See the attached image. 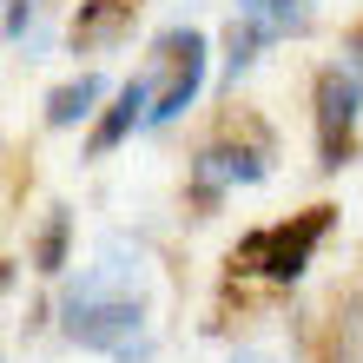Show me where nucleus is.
Masks as SVG:
<instances>
[{
    "mask_svg": "<svg viewBox=\"0 0 363 363\" xmlns=\"http://www.w3.org/2000/svg\"><path fill=\"white\" fill-rule=\"evenodd\" d=\"M60 324L79 350H99L113 363H145L152 357V317L133 291H73L60 297Z\"/></svg>",
    "mask_w": 363,
    "mask_h": 363,
    "instance_id": "obj_1",
    "label": "nucleus"
},
{
    "mask_svg": "<svg viewBox=\"0 0 363 363\" xmlns=\"http://www.w3.org/2000/svg\"><path fill=\"white\" fill-rule=\"evenodd\" d=\"M324 231H330V205H311L297 225H264V231H251V238L238 245V264L258 271V277H271V284H297V277L311 271L317 245H324Z\"/></svg>",
    "mask_w": 363,
    "mask_h": 363,
    "instance_id": "obj_2",
    "label": "nucleus"
},
{
    "mask_svg": "<svg viewBox=\"0 0 363 363\" xmlns=\"http://www.w3.org/2000/svg\"><path fill=\"white\" fill-rule=\"evenodd\" d=\"M357 106H363V53H350L344 67H324L317 79V165L337 172L350 159V133H357Z\"/></svg>",
    "mask_w": 363,
    "mask_h": 363,
    "instance_id": "obj_3",
    "label": "nucleus"
},
{
    "mask_svg": "<svg viewBox=\"0 0 363 363\" xmlns=\"http://www.w3.org/2000/svg\"><path fill=\"white\" fill-rule=\"evenodd\" d=\"M152 73H159V99H152V119L145 125H172L185 106H199V93H205V33H191V27L165 33Z\"/></svg>",
    "mask_w": 363,
    "mask_h": 363,
    "instance_id": "obj_4",
    "label": "nucleus"
},
{
    "mask_svg": "<svg viewBox=\"0 0 363 363\" xmlns=\"http://www.w3.org/2000/svg\"><path fill=\"white\" fill-rule=\"evenodd\" d=\"M152 99H159V73H139V79H125V86H119V99L106 106V119L93 125V145H86V152L99 159V152H113L119 139H133L139 125L152 119Z\"/></svg>",
    "mask_w": 363,
    "mask_h": 363,
    "instance_id": "obj_5",
    "label": "nucleus"
},
{
    "mask_svg": "<svg viewBox=\"0 0 363 363\" xmlns=\"http://www.w3.org/2000/svg\"><path fill=\"white\" fill-rule=\"evenodd\" d=\"M191 179H199L205 191L258 185V179H264V152H245V145H211V152H199V165H191Z\"/></svg>",
    "mask_w": 363,
    "mask_h": 363,
    "instance_id": "obj_6",
    "label": "nucleus"
},
{
    "mask_svg": "<svg viewBox=\"0 0 363 363\" xmlns=\"http://www.w3.org/2000/svg\"><path fill=\"white\" fill-rule=\"evenodd\" d=\"M99 99H106V79L99 73H79V79H67V86L47 93V125H79Z\"/></svg>",
    "mask_w": 363,
    "mask_h": 363,
    "instance_id": "obj_7",
    "label": "nucleus"
},
{
    "mask_svg": "<svg viewBox=\"0 0 363 363\" xmlns=\"http://www.w3.org/2000/svg\"><path fill=\"white\" fill-rule=\"evenodd\" d=\"M33 258H40V271H60V264H67V211H47V231H40Z\"/></svg>",
    "mask_w": 363,
    "mask_h": 363,
    "instance_id": "obj_8",
    "label": "nucleus"
},
{
    "mask_svg": "<svg viewBox=\"0 0 363 363\" xmlns=\"http://www.w3.org/2000/svg\"><path fill=\"white\" fill-rule=\"evenodd\" d=\"M33 13H40V0H7V47H27Z\"/></svg>",
    "mask_w": 363,
    "mask_h": 363,
    "instance_id": "obj_9",
    "label": "nucleus"
},
{
    "mask_svg": "<svg viewBox=\"0 0 363 363\" xmlns=\"http://www.w3.org/2000/svg\"><path fill=\"white\" fill-rule=\"evenodd\" d=\"M271 20V33H291V27H304V0H271V7H258Z\"/></svg>",
    "mask_w": 363,
    "mask_h": 363,
    "instance_id": "obj_10",
    "label": "nucleus"
},
{
    "mask_svg": "<svg viewBox=\"0 0 363 363\" xmlns=\"http://www.w3.org/2000/svg\"><path fill=\"white\" fill-rule=\"evenodd\" d=\"M231 363H277V357H264V350H238Z\"/></svg>",
    "mask_w": 363,
    "mask_h": 363,
    "instance_id": "obj_11",
    "label": "nucleus"
}]
</instances>
